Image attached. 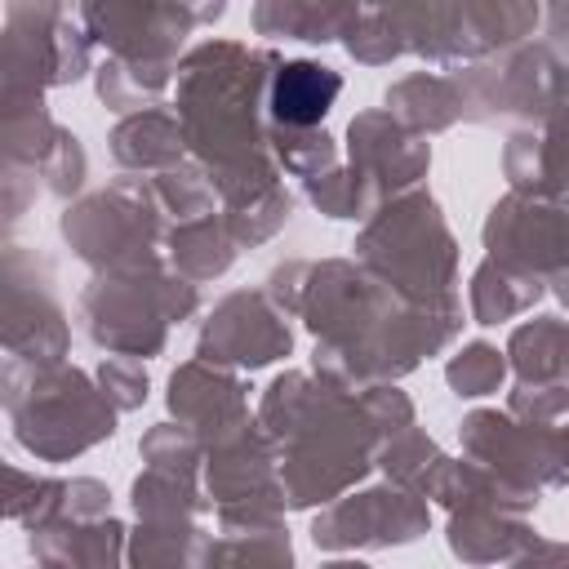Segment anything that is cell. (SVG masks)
Here are the masks:
<instances>
[{
	"instance_id": "1",
	"label": "cell",
	"mask_w": 569,
	"mask_h": 569,
	"mask_svg": "<svg viewBox=\"0 0 569 569\" xmlns=\"http://www.w3.org/2000/svg\"><path fill=\"white\" fill-rule=\"evenodd\" d=\"M342 80L316 62H289L271 84V116L284 124H320L338 98Z\"/></svg>"
}]
</instances>
